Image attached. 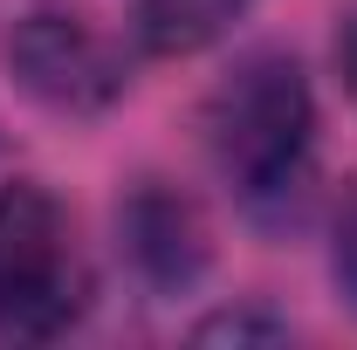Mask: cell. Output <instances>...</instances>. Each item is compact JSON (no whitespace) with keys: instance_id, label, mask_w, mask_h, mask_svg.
<instances>
[{"instance_id":"cell-1","label":"cell","mask_w":357,"mask_h":350,"mask_svg":"<svg viewBox=\"0 0 357 350\" xmlns=\"http://www.w3.org/2000/svg\"><path fill=\"white\" fill-rule=\"evenodd\" d=\"M206 151L248 206H282L303 192L316 151V96L296 55L255 48L206 96Z\"/></svg>"},{"instance_id":"cell-6","label":"cell","mask_w":357,"mask_h":350,"mask_svg":"<svg viewBox=\"0 0 357 350\" xmlns=\"http://www.w3.org/2000/svg\"><path fill=\"white\" fill-rule=\"evenodd\" d=\"M330 268H337V289L357 303V178H351V192H344V206H337V248H330Z\"/></svg>"},{"instance_id":"cell-5","label":"cell","mask_w":357,"mask_h":350,"mask_svg":"<svg viewBox=\"0 0 357 350\" xmlns=\"http://www.w3.org/2000/svg\"><path fill=\"white\" fill-rule=\"evenodd\" d=\"M241 14H248V0H131L137 42L158 55H192V48L220 42Z\"/></svg>"},{"instance_id":"cell-7","label":"cell","mask_w":357,"mask_h":350,"mask_svg":"<svg viewBox=\"0 0 357 350\" xmlns=\"http://www.w3.org/2000/svg\"><path fill=\"white\" fill-rule=\"evenodd\" d=\"M337 69H344V83L357 89V21H344V35H337Z\"/></svg>"},{"instance_id":"cell-3","label":"cell","mask_w":357,"mask_h":350,"mask_svg":"<svg viewBox=\"0 0 357 350\" xmlns=\"http://www.w3.org/2000/svg\"><path fill=\"white\" fill-rule=\"evenodd\" d=\"M7 69L42 110H62V117H89L124 96V48L69 7L21 14L7 35Z\"/></svg>"},{"instance_id":"cell-2","label":"cell","mask_w":357,"mask_h":350,"mask_svg":"<svg viewBox=\"0 0 357 350\" xmlns=\"http://www.w3.org/2000/svg\"><path fill=\"white\" fill-rule=\"evenodd\" d=\"M83 316V261L62 199L14 178L0 185V337L42 344Z\"/></svg>"},{"instance_id":"cell-4","label":"cell","mask_w":357,"mask_h":350,"mask_svg":"<svg viewBox=\"0 0 357 350\" xmlns=\"http://www.w3.org/2000/svg\"><path fill=\"white\" fill-rule=\"evenodd\" d=\"M124 254L151 289H185L199 268H206V227L199 206L178 199L165 185H144L131 206H124Z\"/></svg>"}]
</instances>
